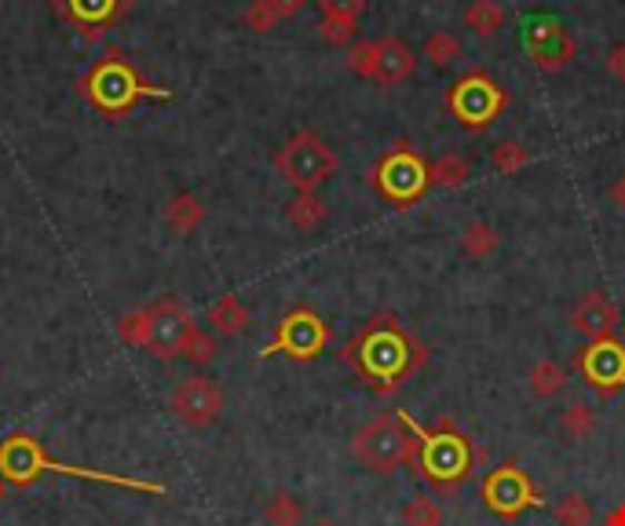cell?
I'll return each instance as SVG.
<instances>
[{
	"label": "cell",
	"instance_id": "cell-11",
	"mask_svg": "<svg viewBox=\"0 0 625 526\" xmlns=\"http://www.w3.org/2000/svg\"><path fill=\"white\" fill-rule=\"evenodd\" d=\"M150 315V329H147V348L158 358V363H172V358L183 355V344L187 337L195 333V318H190V311L172 297H161L158 304L147 307Z\"/></svg>",
	"mask_w": 625,
	"mask_h": 526
},
{
	"label": "cell",
	"instance_id": "cell-6",
	"mask_svg": "<svg viewBox=\"0 0 625 526\" xmlns=\"http://www.w3.org/2000/svg\"><path fill=\"white\" fill-rule=\"evenodd\" d=\"M81 88L99 110L113 113V118H118V113H129L139 99H169V92H158V88L143 85V77L121 59H103L85 77Z\"/></svg>",
	"mask_w": 625,
	"mask_h": 526
},
{
	"label": "cell",
	"instance_id": "cell-36",
	"mask_svg": "<svg viewBox=\"0 0 625 526\" xmlns=\"http://www.w3.org/2000/svg\"><path fill=\"white\" fill-rule=\"evenodd\" d=\"M246 22H249L257 33H267V30H271V26L278 22V16L271 11V4H267V0H257V4L246 11Z\"/></svg>",
	"mask_w": 625,
	"mask_h": 526
},
{
	"label": "cell",
	"instance_id": "cell-10",
	"mask_svg": "<svg viewBox=\"0 0 625 526\" xmlns=\"http://www.w3.org/2000/svg\"><path fill=\"white\" fill-rule=\"evenodd\" d=\"M446 107L457 113L465 128H487L505 110V92L487 73H468L446 92Z\"/></svg>",
	"mask_w": 625,
	"mask_h": 526
},
{
	"label": "cell",
	"instance_id": "cell-5",
	"mask_svg": "<svg viewBox=\"0 0 625 526\" xmlns=\"http://www.w3.org/2000/svg\"><path fill=\"white\" fill-rule=\"evenodd\" d=\"M420 435H425V443H420V472L431 479L439 494L457 490L472 472V450L457 435L454 420H436V428Z\"/></svg>",
	"mask_w": 625,
	"mask_h": 526
},
{
	"label": "cell",
	"instance_id": "cell-19",
	"mask_svg": "<svg viewBox=\"0 0 625 526\" xmlns=\"http://www.w3.org/2000/svg\"><path fill=\"white\" fill-rule=\"evenodd\" d=\"M165 220H169V227L176 230V235H195V230L201 227V220H206V205H201V198L183 190V195L169 198V205H165Z\"/></svg>",
	"mask_w": 625,
	"mask_h": 526
},
{
	"label": "cell",
	"instance_id": "cell-31",
	"mask_svg": "<svg viewBox=\"0 0 625 526\" xmlns=\"http://www.w3.org/2000/svg\"><path fill=\"white\" fill-rule=\"evenodd\" d=\"M147 329H150V315H147V307H139V311L121 315L118 337L129 344V348H147Z\"/></svg>",
	"mask_w": 625,
	"mask_h": 526
},
{
	"label": "cell",
	"instance_id": "cell-1",
	"mask_svg": "<svg viewBox=\"0 0 625 526\" xmlns=\"http://www.w3.org/2000/svg\"><path fill=\"white\" fill-rule=\"evenodd\" d=\"M344 358L369 380V388L388 395L425 363V348H417L395 318H377L348 344Z\"/></svg>",
	"mask_w": 625,
	"mask_h": 526
},
{
	"label": "cell",
	"instance_id": "cell-34",
	"mask_svg": "<svg viewBox=\"0 0 625 526\" xmlns=\"http://www.w3.org/2000/svg\"><path fill=\"white\" fill-rule=\"evenodd\" d=\"M318 8H323V19H359L366 0H318Z\"/></svg>",
	"mask_w": 625,
	"mask_h": 526
},
{
	"label": "cell",
	"instance_id": "cell-26",
	"mask_svg": "<svg viewBox=\"0 0 625 526\" xmlns=\"http://www.w3.org/2000/svg\"><path fill=\"white\" fill-rule=\"evenodd\" d=\"M553 519H556V526H589L593 523V508L578 490H571L553 505Z\"/></svg>",
	"mask_w": 625,
	"mask_h": 526
},
{
	"label": "cell",
	"instance_id": "cell-33",
	"mask_svg": "<svg viewBox=\"0 0 625 526\" xmlns=\"http://www.w3.org/2000/svg\"><path fill=\"white\" fill-rule=\"evenodd\" d=\"M348 67H351V73L369 77V81H374V70H377V44H374V41L355 44V48L348 51Z\"/></svg>",
	"mask_w": 625,
	"mask_h": 526
},
{
	"label": "cell",
	"instance_id": "cell-12",
	"mask_svg": "<svg viewBox=\"0 0 625 526\" xmlns=\"http://www.w3.org/2000/svg\"><path fill=\"white\" fill-rule=\"evenodd\" d=\"M523 48H527L530 62L538 70H564L574 59V37L567 33V26L553 16H534L523 22Z\"/></svg>",
	"mask_w": 625,
	"mask_h": 526
},
{
	"label": "cell",
	"instance_id": "cell-21",
	"mask_svg": "<svg viewBox=\"0 0 625 526\" xmlns=\"http://www.w3.org/2000/svg\"><path fill=\"white\" fill-rule=\"evenodd\" d=\"M304 502L297 494H289V490H278V494H271L264 502V508H260V519H264V526H300L304 523Z\"/></svg>",
	"mask_w": 625,
	"mask_h": 526
},
{
	"label": "cell",
	"instance_id": "cell-24",
	"mask_svg": "<svg viewBox=\"0 0 625 526\" xmlns=\"http://www.w3.org/2000/svg\"><path fill=\"white\" fill-rule=\"evenodd\" d=\"M472 176V165L465 158H457V153H446V158H439L436 165H428V183L431 187H465Z\"/></svg>",
	"mask_w": 625,
	"mask_h": 526
},
{
	"label": "cell",
	"instance_id": "cell-32",
	"mask_svg": "<svg viewBox=\"0 0 625 526\" xmlns=\"http://www.w3.org/2000/svg\"><path fill=\"white\" fill-rule=\"evenodd\" d=\"M425 56L436 62V67H446V62H454L457 56H462V41H457V37H450V33L436 30V33H428Z\"/></svg>",
	"mask_w": 625,
	"mask_h": 526
},
{
	"label": "cell",
	"instance_id": "cell-20",
	"mask_svg": "<svg viewBox=\"0 0 625 526\" xmlns=\"http://www.w3.org/2000/svg\"><path fill=\"white\" fill-rule=\"evenodd\" d=\"M527 388L534 399H556L559 391L567 388V369L553 363V358H542V363H534L530 366V377H527Z\"/></svg>",
	"mask_w": 625,
	"mask_h": 526
},
{
	"label": "cell",
	"instance_id": "cell-3",
	"mask_svg": "<svg viewBox=\"0 0 625 526\" xmlns=\"http://www.w3.org/2000/svg\"><path fill=\"white\" fill-rule=\"evenodd\" d=\"M420 443H425V435L410 420V414H380L355 431L351 454L374 476H391L403 465H410L420 476Z\"/></svg>",
	"mask_w": 625,
	"mask_h": 526
},
{
	"label": "cell",
	"instance_id": "cell-35",
	"mask_svg": "<svg viewBox=\"0 0 625 526\" xmlns=\"http://www.w3.org/2000/svg\"><path fill=\"white\" fill-rule=\"evenodd\" d=\"M323 37H326V44H351L355 41V22L351 19H323Z\"/></svg>",
	"mask_w": 625,
	"mask_h": 526
},
{
	"label": "cell",
	"instance_id": "cell-29",
	"mask_svg": "<svg viewBox=\"0 0 625 526\" xmlns=\"http://www.w3.org/2000/svg\"><path fill=\"white\" fill-rule=\"evenodd\" d=\"M216 355H220V348H216V337L195 326V333H190L187 344H183L180 358H183V363H190V366H209V363H216Z\"/></svg>",
	"mask_w": 625,
	"mask_h": 526
},
{
	"label": "cell",
	"instance_id": "cell-7",
	"mask_svg": "<svg viewBox=\"0 0 625 526\" xmlns=\"http://www.w3.org/2000/svg\"><path fill=\"white\" fill-rule=\"evenodd\" d=\"M329 344V326L318 318L311 307H292V311L278 322V333L275 340L267 344V348L260 355H289L297 358V363H311V358H318L326 351Z\"/></svg>",
	"mask_w": 625,
	"mask_h": 526
},
{
	"label": "cell",
	"instance_id": "cell-25",
	"mask_svg": "<svg viewBox=\"0 0 625 526\" xmlns=\"http://www.w3.org/2000/svg\"><path fill=\"white\" fill-rule=\"evenodd\" d=\"M559 428H564V431H567V439H574V443L589 439V435L596 431V409H593V406H585V403L567 406L564 414H559Z\"/></svg>",
	"mask_w": 625,
	"mask_h": 526
},
{
	"label": "cell",
	"instance_id": "cell-15",
	"mask_svg": "<svg viewBox=\"0 0 625 526\" xmlns=\"http://www.w3.org/2000/svg\"><path fill=\"white\" fill-rule=\"evenodd\" d=\"M571 322L574 329L582 333V337H589V340H604V337H615V329H618V307L615 300L607 297V292H585V297L578 300V307H574V315H571Z\"/></svg>",
	"mask_w": 625,
	"mask_h": 526
},
{
	"label": "cell",
	"instance_id": "cell-30",
	"mask_svg": "<svg viewBox=\"0 0 625 526\" xmlns=\"http://www.w3.org/2000/svg\"><path fill=\"white\" fill-rule=\"evenodd\" d=\"M403 526H443V512L428 494H417L403 508Z\"/></svg>",
	"mask_w": 625,
	"mask_h": 526
},
{
	"label": "cell",
	"instance_id": "cell-41",
	"mask_svg": "<svg viewBox=\"0 0 625 526\" xmlns=\"http://www.w3.org/2000/svg\"><path fill=\"white\" fill-rule=\"evenodd\" d=\"M311 526H340V523H334V519H315Z\"/></svg>",
	"mask_w": 625,
	"mask_h": 526
},
{
	"label": "cell",
	"instance_id": "cell-40",
	"mask_svg": "<svg viewBox=\"0 0 625 526\" xmlns=\"http://www.w3.org/2000/svg\"><path fill=\"white\" fill-rule=\"evenodd\" d=\"M604 526H625V502L607 512V516H604Z\"/></svg>",
	"mask_w": 625,
	"mask_h": 526
},
{
	"label": "cell",
	"instance_id": "cell-4",
	"mask_svg": "<svg viewBox=\"0 0 625 526\" xmlns=\"http://www.w3.org/2000/svg\"><path fill=\"white\" fill-rule=\"evenodd\" d=\"M275 169L297 195H315L318 187L337 176L340 158L323 136H315L311 128H300V132L275 153Z\"/></svg>",
	"mask_w": 625,
	"mask_h": 526
},
{
	"label": "cell",
	"instance_id": "cell-22",
	"mask_svg": "<svg viewBox=\"0 0 625 526\" xmlns=\"http://www.w3.org/2000/svg\"><path fill=\"white\" fill-rule=\"evenodd\" d=\"M286 220L300 230V235H311V230H318L326 224V205L318 195H297L289 201L286 209Z\"/></svg>",
	"mask_w": 625,
	"mask_h": 526
},
{
	"label": "cell",
	"instance_id": "cell-14",
	"mask_svg": "<svg viewBox=\"0 0 625 526\" xmlns=\"http://www.w3.org/2000/svg\"><path fill=\"white\" fill-rule=\"evenodd\" d=\"M582 374L589 380V388L615 395L625 388V344H618L615 337L593 340L589 348L582 351Z\"/></svg>",
	"mask_w": 625,
	"mask_h": 526
},
{
	"label": "cell",
	"instance_id": "cell-18",
	"mask_svg": "<svg viewBox=\"0 0 625 526\" xmlns=\"http://www.w3.org/2000/svg\"><path fill=\"white\" fill-rule=\"evenodd\" d=\"M209 322H212L216 333H220V337L231 340V337H238V333L249 329L252 315H249V307L235 297V292H227V297H220L209 307Z\"/></svg>",
	"mask_w": 625,
	"mask_h": 526
},
{
	"label": "cell",
	"instance_id": "cell-37",
	"mask_svg": "<svg viewBox=\"0 0 625 526\" xmlns=\"http://www.w3.org/2000/svg\"><path fill=\"white\" fill-rule=\"evenodd\" d=\"M607 73L625 85V44H615L607 51Z\"/></svg>",
	"mask_w": 625,
	"mask_h": 526
},
{
	"label": "cell",
	"instance_id": "cell-16",
	"mask_svg": "<svg viewBox=\"0 0 625 526\" xmlns=\"http://www.w3.org/2000/svg\"><path fill=\"white\" fill-rule=\"evenodd\" d=\"M377 44V70H374V81H380V85H403L406 77L414 73V51L406 48V41L403 37H380V41H374Z\"/></svg>",
	"mask_w": 625,
	"mask_h": 526
},
{
	"label": "cell",
	"instance_id": "cell-38",
	"mask_svg": "<svg viewBox=\"0 0 625 526\" xmlns=\"http://www.w3.org/2000/svg\"><path fill=\"white\" fill-rule=\"evenodd\" d=\"M271 4V11L278 19H289V16H297V11L304 8V0H267Z\"/></svg>",
	"mask_w": 625,
	"mask_h": 526
},
{
	"label": "cell",
	"instance_id": "cell-8",
	"mask_svg": "<svg viewBox=\"0 0 625 526\" xmlns=\"http://www.w3.org/2000/svg\"><path fill=\"white\" fill-rule=\"evenodd\" d=\"M374 183H377L380 195L399 201V205L417 201L431 187L428 183V165L420 161L406 143H399L391 153L380 158V165L374 169Z\"/></svg>",
	"mask_w": 625,
	"mask_h": 526
},
{
	"label": "cell",
	"instance_id": "cell-23",
	"mask_svg": "<svg viewBox=\"0 0 625 526\" xmlns=\"http://www.w3.org/2000/svg\"><path fill=\"white\" fill-rule=\"evenodd\" d=\"M465 22H468L472 33L494 37L505 26V11H502V4H497V0H472L468 11H465Z\"/></svg>",
	"mask_w": 625,
	"mask_h": 526
},
{
	"label": "cell",
	"instance_id": "cell-17",
	"mask_svg": "<svg viewBox=\"0 0 625 526\" xmlns=\"http://www.w3.org/2000/svg\"><path fill=\"white\" fill-rule=\"evenodd\" d=\"M59 8H67V16L78 26H107L121 16L132 0H56Z\"/></svg>",
	"mask_w": 625,
	"mask_h": 526
},
{
	"label": "cell",
	"instance_id": "cell-39",
	"mask_svg": "<svg viewBox=\"0 0 625 526\" xmlns=\"http://www.w3.org/2000/svg\"><path fill=\"white\" fill-rule=\"evenodd\" d=\"M611 198H615V205H618V212H625V172L615 179V187H611Z\"/></svg>",
	"mask_w": 625,
	"mask_h": 526
},
{
	"label": "cell",
	"instance_id": "cell-2",
	"mask_svg": "<svg viewBox=\"0 0 625 526\" xmlns=\"http://www.w3.org/2000/svg\"><path fill=\"white\" fill-rule=\"evenodd\" d=\"M44 476H70V479H92V483H107V486H125V490H139L150 497H165V486L155 479H129V476H113V472H99V468H81V465H67V460H56L44 454V446L27 431H16L0 443V479L8 486H33Z\"/></svg>",
	"mask_w": 625,
	"mask_h": 526
},
{
	"label": "cell",
	"instance_id": "cell-28",
	"mask_svg": "<svg viewBox=\"0 0 625 526\" xmlns=\"http://www.w3.org/2000/svg\"><path fill=\"white\" fill-rule=\"evenodd\" d=\"M462 249H465L468 260H487V256H494L497 252L494 227H487V224H468L465 235H462Z\"/></svg>",
	"mask_w": 625,
	"mask_h": 526
},
{
	"label": "cell",
	"instance_id": "cell-27",
	"mask_svg": "<svg viewBox=\"0 0 625 526\" xmlns=\"http://www.w3.org/2000/svg\"><path fill=\"white\" fill-rule=\"evenodd\" d=\"M527 161H530V153L523 143H516V139H505V143H497L490 153L494 172H502V176H519L527 169Z\"/></svg>",
	"mask_w": 625,
	"mask_h": 526
},
{
	"label": "cell",
	"instance_id": "cell-9",
	"mask_svg": "<svg viewBox=\"0 0 625 526\" xmlns=\"http://www.w3.org/2000/svg\"><path fill=\"white\" fill-rule=\"evenodd\" d=\"M169 409H172V417L180 420L183 428L201 431V428H209V425L220 420V414H224V388L212 377L195 374V377H187V380H180L172 388Z\"/></svg>",
	"mask_w": 625,
	"mask_h": 526
},
{
	"label": "cell",
	"instance_id": "cell-13",
	"mask_svg": "<svg viewBox=\"0 0 625 526\" xmlns=\"http://www.w3.org/2000/svg\"><path fill=\"white\" fill-rule=\"evenodd\" d=\"M483 505H487L497 519H519L523 512L538 505V490L523 476L516 465L494 468L487 483H483Z\"/></svg>",
	"mask_w": 625,
	"mask_h": 526
}]
</instances>
